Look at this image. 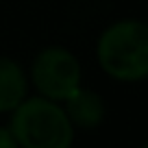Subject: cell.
I'll list each match as a JSON object with an SVG mask.
<instances>
[{
  "label": "cell",
  "instance_id": "obj_1",
  "mask_svg": "<svg viewBox=\"0 0 148 148\" xmlns=\"http://www.w3.org/2000/svg\"><path fill=\"white\" fill-rule=\"evenodd\" d=\"M100 68L116 81H142L148 76V24L120 20L102 31L96 46Z\"/></svg>",
  "mask_w": 148,
  "mask_h": 148
},
{
  "label": "cell",
  "instance_id": "obj_2",
  "mask_svg": "<svg viewBox=\"0 0 148 148\" xmlns=\"http://www.w3.org/2000/svg\"><path fill=\"white\" fill-rule=\"evenodd\" d=\"M9 131L20 148H72L74 126L50 98H24L13 109Z\"/></svg>",
  "mask_w": 148,
  "mask_h": 148
},
{
  "label": "cell",
  "instance_id": "obj_3",
  "mask_svg": "<svg viewBox=\"0 0 148 148\" xmlns=\"http://www.w3.org/2000/svg\"><path fill=\"white\" fill-rule=\"evenodd\" d=\"M31 79L44 98L61 102L81 87V63L61 46L44 48L33 61Z\"/></svg>",
  "mask_w": 148,
  "mask_h": 148
},
{
  "label": "cell",
  "instance_id": "obj_4",
  "mask_svg": "<svg viewBox=\"0 0 148 148\" xmlns=\"http://www.w3.org/2000/svg\"><path fill=\"white\" fill-rule=\"evenodd\" d=\"M65 116L70 118L72 126H81V129H94L105 120V102L92 89L79 87L72 96L65 98Z\"/></svg>",
  "mask_w": 148,
  "mask_h": 148
},
{
  "label": "cell",
  "instance_id": "obj_5",
  "mask_svg": "<svg viewBox=\"0 0 148 148\" xmlns=\"http://www.w3.org/2000/svg\"><path fill=\"white\" fill-rule=\"evenodd\" d=\"M28 81L22 65L13 59L0 57V113L13 111L26 98Z\"/></svg>",
  "mask_w": 148,
  "mask_h": 148
},
{
  "label": "cell",
  "instance_id": "obj_6",
  "mask_svg": "<svg viewBox=\"0 0 148 148\" xmlns=\"http://www.w3.org/2000/svg\"><path fill=\"white\" fill-rule=\"evenodd\" d=\"M0 148H20V144L15 142L9 129H0Z\"/></svg>",
  "mask_w": 148,
  "mask_h": 148
},
{
  "label": "cell",
  "instance_id": "obj_7",
  "mask_svg": "<svg viewBox=\"0 0 148 148\" xmlns=\"http://www.w3.org/2000/svg\"><path fill=\"white\" fill-rule=\"evenodd\" d=\"M144 148H148V144H146V146H144Z\"/></svg>",
  "mask_w": 148,
  "mask_h": 148
}]
</instances>
